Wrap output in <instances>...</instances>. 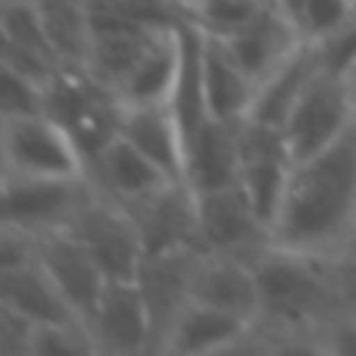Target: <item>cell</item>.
Listing matches in <instances>:
<instances>
[{"mask_svg":"<svg viewBox=\"0 0 356 356\" xmlns=\"http://www.w3.org/2000/svg\"><path fill=\"white\" fill-rule=\"evenodd\" d=\"M272 244L328 263L356 250V116L328 147L294 163Z\"/></svg>","mask_w":356,"mask_h":356,"instance_id":"obj_1","label":"cell"},{"mask_svg":"<svg viewBox=\"0 0 356 356\" xmlns=\"http://www.w3.org/2000/svg\"><path fill=\"white\" fill-rule=\"evenodd\" d=\"M259 288L257 332L269 350H316V328L347 307L338 263L269 244L253 259Z\"/></svg>","mask_w":356,"mask_h":356,"instance_id":"obj_2","label":"cell"},{"mask_svg":"<svg viewBox=\"0 0 356 356\" xmlns=\"http://www.w3.org/2000/svg\"><path fill=\"white\" fill-rule=\"evenodd\" d=\"M3 175L29 178H79L91 175L85 150L72 131L50 113L3 119Z\"/></svg>","mask_w":356,"mask_h":356,"instance_id":"obj_3","label":"cell"},{"mask_svg":"<svg viewBox=\"0 0 356 356\" xmlns=\"http://www.w3.org/2000/svg\"><path fill=\"white\" fill-rule=\"evenodd\" d=\"M356 116V91L350 79L332 75L325 69L309 79L303 94L297 97L288 122H284V141L294 163L319 154L334 141Z\"/></svg>","mask_w":356,"mask_h":356,"instance_id":"obj_4","label":"cell"},{"mask_svg":"<svg viewBox=\"0 0 356 356\" xmlns=\"http://www.w3.org/2000/svg\"><path fill=\"white\" fill-rule=\"evenodd\" d=\"M97 184L91 175L79 178H29L3 175V225L22 228L31 234L69 228Z\"/></svg>","mask_w":356,"mask_h":356,"instance_id":"obj_5","label":"cell"},{"mask_svg":"<svg viewBox=\"0 0 356 356\" xmlns=\"http://www.w3.org/2000/svg\"><path fill=\"white\" fill-rule=\"evenodd\" d=\"M66 232H72L91 250V257L97 259V266L110 282H138V272L144 263V244L141 232L125 207L106 200L97 191L69 222Z\"/></svg>","mask_w":356,"mask_h":356,"instance_id":"obj_6","label":"cell"},{"mask_svg":"<svg viewBox=\"0 0 356 356\" xmlns=\"http://www.w3.org/2000/svg\"><path fill=\"white\" fill-rule=\"evenodd\" d=\"M197 222H200V244L209 253H225L253 263L272 244L269 225L257 216L241 184L197 194Z\"/></svg>","mask_w":356,"mask_h":356,"instance_id":"obj_7","label":"cell"},{"mask_svg":"<svg viewBox=\"0 0 356 356\" xmlns=\"http://www.w3.org/2000/svg\"><path fill=\"white\" fill-rule=\"evenodd\" d=\"M35 241H38L35 259L41 263V269L54 278L56 288L63 291V297H66L69 307L75 309L81 325L91 332V319H94V313H97V303H100V297H104L110 278L104 275V269H100L97 259L91 257V250H88L72 232H66V228L35 234Z\"/></svg>","mask_w":356,"mask_h":356,"instance_id":"obj_8","label":"cell"},{"mask_svg":"<svg viewBox=\"0 0 356 356\" xmlns=\"http://www.w3.org/2000/svg\"><path fill=\"white\" fill-rule=\"evenodd\" d=\"M141 232L144 257L188 250L200 244V222H197V194L188 184H166L160 194L129 209Z\"/></svg>","mask_w":356,"mask_h":356,"instance_id":"obj_9","label":"cell"},{"mask_svg":"<svg viewBox=\"0 0 356 356\" xmlns=\"http://www.w3.org/2000/svg\"><path fill=\"white\" fill-rule=\"evenodd\" d=\"M91 334L100 353L154 350V322L138 282H110L91 319Z\"/></svg>","mask_w":356,"mask_h":356,"instance_id":"obj_10","label":"cell"},{"mask_svg":"<svg viewBox=\"0 0 356 356\" xmlns=\"http://www.w3.org/2000/svg\"><path fill=\"white\" fill-rule=\"evenodd\" d=\"M200 253L203 247H188V250L160 253V257H144L138 284L144 291L150 322H154V350H163V341L175 316L191 303V278H194Z\"/></svg>","mask_w":356,"mask_h":356,"instance_id":"obj_11","label":"cell"},{"mask_svg":"<svg viewBox=\"0 0 356 356\" xmlns=\"http://www.w3.org/2000/svg\"><path fill=\"white\" fill-rule=\"evenodd\" d=\"M91 178L106 200L119 203L125 209L160 194L166 184H178L156 163H150L135 144L125 141L122 135H116L91 160Z\"/></svg>","mask_w":356,"mask_h":356,"instance_id":"obj_12","label":"cell"},{"mask_svg":"<svg viewBox=\"0 0 356 356\" xmlns=\"http://www.w3.org/2000/svg\"><path fill=\"white\" fill-rule=\"evenodd\" d=\"M191 300L257 322L259 288H257L253 266L238 257L203 250L194 266V278H191Z\"/></svg>","mask_w":356,"mask_h":356,"instance_id":"obj_13","label":"cell"},{"mask_svg":"<svg viewBox=\"0 0 356 356\" xmlns=\"http://www.w3.org/2000/svg\"><path fill=\"white\" fill-rule=\"evenodd\" d=\"M253 328H257V322L244 319V316H234V313H225V309L191 300L175 316L160 353H184V356L200 353L203 356V353L238 350V347L250 344Z\"/></svg>","mask_w":356,"mask_h":356,"instance_id":"obj_14","label":"cell"},{"mask_svg":"<svg viewBox=\"0 0 356 356\" xmlns=\"http://www.w3.org/2000/svg\"><path fill=\"white\" fill-rule=\"evenodd\" d=\"M119 135L135 144L172 181L188 184V150H184L181 129H178L169 104H138V106L122 104Z\"/></svg>","mask_w":356,"mask_h":356,"instance_id":"obj_15","label":"cell"},{"mask_svg":"<svg viewBox=\"0 0 356 356\" xmlns=\"http://www.w3.org/2000/svg\"><path fill=\"white\" fill-rule=\"evenodd\" d=\"M207 35V31H203ZM228 47V54L241 63L247 75L253 79V85L266 79L284 56H291L307 38L300 35L297 22H291L284 13H278L272 3H266L259 10V16L253 19L247 29L234 31L232 38H222Z\"/></svg>","mask_w":356,"mask_h":356,"instance_id":"obj_16","label":"cell"},{"mask_svg":"<svg viewBox=\"0 0 356 356\" xmlns=\"http://www.w3.org/2000/svg\"><path fill=\"white\" fill-rule=\"evenodd\" d=\"M0 307L19 313L31 325H81L75 309L38 259L0 269Z\"/></svg>","mask_w":356,"mask_h":356,"instance_id":"obj_17","label":"cell"},{"mask_svg":"<svg viewBox=\"0 0 356 356\" xmlns=\"http://www.w3.org/2000/svg\"><path fill=\"white\" fill-rule=\"evenodd\" d=\"M203 94H207L209 116L222 122H241L250 116V104L257 94L253 79L228 54L225 41L216 35H203Z\"/></svg>","mask_w":356,"mask_h":356,"instance_id":"obj_18","label":"cell"},{"mask_svg":"<svg viewBox=\"0 0 356 356\" xmlns=\"http://www.w3.org/2000/svg\"><path fill=\"white\" fill-rule=\"evenodd\" d=\"M241 181L238 122H222L209 116L200 135L188 147V184L194 194L232 188Z\"/></svg>","mask_w":356,"mask_h":356,"instance_id":"obj_19","label":"cell"},{"mask_svg":"<svg viewBox=\"0 0 356 356\" xmlns=\"http://www.w3.org/2000/svg\"><path fill=\"white\" fill-rule=\"evenodd\" d=\"M316 72H319L316 44L303 41L294 54L284 56V60L257 85V94H253V104H250V119H259V122H269V125L284 129L297 97L303 94V88L309 85V79H313Z\"/></svg>","mask_w":356,"mask_h":356,"instance_id":"obj_20","label":"cell"},{"mask_svg":"<svg viewBox=\"0 0 356 356\" xmlns=\"http://www.w3.org/2000/svg\"><path fill=\"white\" fill-rule=\"evenodd\" d=\"M175 79H178V35L172 25V29H163L154 35V41L147 44L141 60L131 66V72L116 88V97L125 106L166 104Z\"/></svg>","mask_w":356,"mask_h":356,"instance_id":"obj_21","label":"cell"},{"mask_svg":"<svg viewBox=\"0 0 356 356\" xmlns=\"http://www.w3.org/2000/svg\"><path fill=\"white\" fill-rule=\"evenodd\" d=\"M35 6L63 66L88 69L94 31L85 0H35Z\"/></svg>","mask_w":356,"mask_h":356,"instance_id":"obj_22","label":"cell"},{"mask_svg":"<svg viewBox=\"0 0 356 356\" xmlns=\"http://www.w3.org/2000/svg\"><path fill=\"white\" fill-rule=\"evenodd\" d=\"M269 0H216V3L181 6V16L191 19L200 31L216 38H232L234 31L247 29Z\"/></svg>","mask_w":356,"mask_h":356,"instance_id":"obj_23","label":"cell"},{"mask_svg":"<svg viewBox=\"0 0 356 356\" xmlns=\"http://www.w3.org/2000/svg\"><path fill=\"white\" fill-rule=\"evenodd\" d=\"M47 113V88L19 75L16 69L3 66V85H0V116H38Z\"/></svg>","mask_w":356,"mask_h":356,"instance_id":"obj_24","label":"cell"},{"mask_svg":"<svg viewBox=\"0 0 356 356\" xmlns=\"http://www.w3.org/2000/svg\"><path fill=\"white\" fill-rule=\"evenodd\" d=\"M313 44H316V54H319V69L341 75V79H350L356 69V22L341 25L332 35L319 38Z\"/></svg>","mask_w":356,"mask_h":356,"instance_id":"obj_25","label":"cell"},{"mask_svg":"<svg viewBox=\"0 0 356 356\" xmlns=\"http://www.w3.org/2000/svg\"><path fill=\"white\" fill-rule=\"evenodd\" d=\"M350 6L353 0H307L297 29L307 41H319V38L332 35L334 29L350 22Z\"/></svg>","mask_w":356,"mask_h":356,"instance_id":"obj_26","label":"cell"},{"mask_svg":"<svg viewBox=\"0 0 356 356\" xmlns=\"http://www.w3.org/2000/svg\"><path fill=\"white\" fill-rule=\"evenodd\" d=\"M316 350L356 356V309H341L338 316L325 319L316 328Z\"/></svg>","mask_w":356,"mask_h":356,"instance_id":"obj_27","label":"cell"},{"mask_svg":"<svg viewBox=\"0 0 356 356\" xmlns=\"http://www.w3.org/2000/svg\"><path fill=\"white\" fill-rule=\"evenodd\" d=\"M31 325L29 319H22L19 313L0 307V353L3 356H29V344H31Z\"/></svg>","mask_w":356,"mask_h":356,"instance_id":"obj_28","label":"cell"},{"mask_svg":"<svg viewBox=\"0 0 356 356\" xmlns=\"http://www.w3.org/2000/svg\"><path fill=\"white\" fill-rule=\"evenodd\" d=\"M269 3L275 6L278 13H284L291 22H300V13H303V6H307V0H269Z\"/></svg>","mask_w":356,"mask_h":356,"instance_id":"obj_29","label":"cell"},{"mask_svg":"<svg viewBox=\"0 0 356 356\" xmlns=\"http://www.w3.org/2000/svg\"><path fill=\"white\" fill-rule=\"evenodd\" d=\"M350 22H356V0H353V6H350Z\"/></svg>","mask_w":356,"mask_h":356,"instance_id":"obj_30","label":"cell"},{"mask_svg":"<svg viewBox=\"0 0 356 356\" xmlns=\"http://www.w3.org/2000/svg\"><path fill=\"white\" fill-rule=\"evenodd\" d=\"M350 81H353V91H356V69H353V75H350Z\"/></svg>","mask_w":356,"mask_h":356,"instance_id":"obj_31","label":"cell"},{"mask_svg":"<svg viewBox=\"0 0 356 356\" xmlns=\"http://www.w3.org/2000/svg\"><path fill=\"white\" fill-rule=\"evenodd\" d=\"M181 3H188V0H181Z\"/></svg>","mask_w":356,"mask_h":356,"instance_id":"obj_32","label":"cell"},{"mask_svg":"<svg viewBox=\"0 0 356 356\" xmlns=\"http://www.w3.org/2000/svg\"><path fill=\"white\" fill-rule=\"evenodd\" d=\"M353 257H356V250H353Z\"/></svg>","mask_w":356,"mask_h":356,"instance_id":"obj_33","label":"cell"},{"mask_svg":"<svg viewBox=\"0 0 356 356\" xmlns=\"http://www.w3.org/2000/svg\"><path fill=\"white\" fill-rule=\"evenodd\" d=\"M178 3H181V0H178Z\"/></svg>","mask_w":356,"mask_h":356,"instance_id":"obj_34","label":"cell"}]
</instances>
